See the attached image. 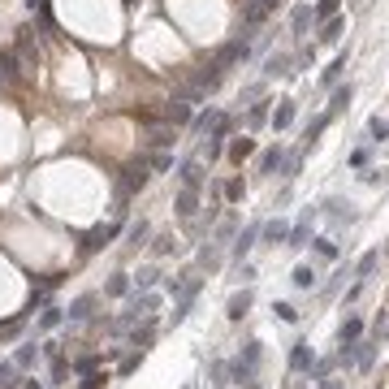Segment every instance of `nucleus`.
<instances>
[{"mask_svg":"<svg viewBox=\"0 0 389 389\" xmlns=\"http://www.w3.org/2000/svg\"><path fill=\"white\" fill-rule=\"evenodd\" d=\"M259 359H264V346H259L255 337H251V342L238 350V359L230 363V381H234V385H247V381H255V368H259Z\"/></svg>","mask_w":389,"mask_h":389,"instance_id":"f257e3e1","label":"nucleus"},{"mask_svg":"<svg viewBox=\"0 0 389 389\" xmlns=\"http://www.w3.org/2000/svg\"><path fill=\"white\" fill-rule=\"evenodd\" d=\"M117 234H121V221H112V225H95V230L83 234V242H78V255H95V251H104Z\"/></svg>","mask_w":389,"mask_h":389,"instance_id":"f03ea898","label":"nucleus"},{"mask_svg":"<svg viewBox=\"0 0 389 389\" xmlns=\"http://www.w3.org/2000/svg\"><path fill=\"white\" fill-rule=\"evenodd\" d=\"M316 217H320V208L303 212L299 225H290V238H286V247H290V251H303V247H307V238H312V221H316Z\"/></svg>","mask_w":389,"mask_h":389,"instance_id":"7ed1b4c3","label":"nucleus"},{"mask_svg":"<svg viewBox=\"0 0 389 389\" xmlns=\"http://www.w3.org/2000/svg\"><path fill=\"white\" fill-rule=\"evenodd\" d=\"M255 242H259V221H251L247 230H242V234L234 238V247H230V259H234V264H242V259L251 255V247H255Z\"/></svg>","mask_w":389,"mask_h":389,"instance_id":"20e7f679","label":"nucleus"},{"mask_svg":"<svg viewBox=\"0 0 389 389\" xmlns=\"http://www.w3.org/2000/svg\"><path fill=\"white\" fill-rule=\"evenodd\" d=\"M259 238H264L268 247H286V238H290V221H286V217L264 221V225H259Z\"/></svg>","mask_w":389,"mask_h":389,"instance_id":"39448f33","label":"nucleus"},{"mask_svg":"<svg viewBox=\"0 0 389 389\" xmlns=\"http://www.w3.org/2000/svg\"><path fill=\"white\" fill-rule=\"evenodd\" d=\"M312 363H316V346H312V342H303V337H299V342L290 346V372H307Z\"/></svg>","mask_w":389,"mask_h":389,"instance_id":"423d86ee","label":"nucleus"},{"mask_svg":"<svg viewBox=\"0 0 389 389\" xmlns=\"http://www.w3.org/2000/svg\"><path fill=\"white\" fill-rule=\"evenodd\" d=\"M251 303H255V290L247 286V290H238V295L230 299V307H225V316H230L234 324H238V320H247V312H251Z\"/></svg>","mask_w":389,"mask_h":389,"instance_id":"0eeeda50","label":"nucleus"},{"mask_svg":"<svg viewBox=\"0 0 389 389\" xmlns=\"http://www.w3.org/2000/svg\"><path fill=\"white\" fill-rule=\"evenodd\" d=\"M177 177H182V186H190V190H199L203 186V165L199 160H177Z\"/></svg>","mask_w":389,"mask_h":389,"instance_id":"6e6552de","label":"nucleus"},{"mask_svg":"<svg viewBox=\"0 0 389 389\" xmlns=\"http://www.w3.org/2000/svg\"><path fill=\"white\" fill-rule=\"evenodd\" d=\"M377 268H381V247H372V251H363V255H359V264L350 268V277H355V281H368Z\"/></svg>","mask_w":389,"mask_h":389,"instance_id":"1a4fd4ad","label":"nucleus"},{"mask_svg":"<svg viewBox=\"0 0 389 389\" xmlns=\"http://www.w3.org/2000/svg\"><path fill=\"white\" fill-rule=\"evenodd\" d=\"M268 121H272L277 134H281V130H290V126H295V100H277V108L268 112Z\"/></svg>","mask_w":389,"mask_h":389,"instance_id":"9d476101","label":"nucleus"},{"mask_svg":"<svg viewBox=\"0 0 389 389\" xmlns=\"http://www.w3.org/2000/svg\"><path fill=\"white\" fill-rule=\"evenodd\" d=\"M377 350H381V342H355V368L359 372H372V363H377Z\"/></svg>","mask_w":389,"mask_h":389,"instance_id":"9b49d317","label":"nucleus"},{"mask_svg":"<svg viewBox=\"0 0 389 389\" xmlns=\"http://www.w3.org/2000/svg\"><path fill=\"white\" fill-rule=\"evenodd\" d=\"M130 290H134V277H130V272H112V277L104 281V295L108 299H126Z\"/></svg>","mask_w":389,"mask_h":389,"instance_id":"f8f14e48","label":"nucleus"},{"mask_svg":"<svg viewBox=\"0 0 389 389\" xmlns=\"http://www.w3.org/2000/svg\"><path fill=\"white\" fill-rule=\"evenodd\" d=\"M39 355H43V350H39L35 342H22V346H18V355H13V363H18V372H30V368L39 363Z\"/></svg>","mask_w":389,"mask_h":389,"instance_id":"ddd939ff","label":"nucleus"},{"mask_svg":"<svg viewBox=\"0 0 389 389\" xmlns=\"http://www.w3.org/2000/svg\"><path fill=\"white\" fill-rule=\"evenodd\" d=\"M194 208H199V190L182 186V190H177V217H182V221H190V217H194Z\"/></svg>","mask_w":389,"mask_h":389,"instance_id":"4468645a","label":"nucleus"},{"mask_svg":"<svg viewBox=\"0 0 389 389\" xmlns=\"http://www.w3.org/2000/svg\"><path fill=\"white\" fill-rule=\"evenodd\" d=\"M346 65H350V52H337V57H333V65H329V70L320 74V87H333L337 78L346 74Z\"/></svg>","mask_w":389,"mask_h":389,"instance_id":"2eb2a0df","label":"nucleus"},{"mask_svg":"<svg viewBox=\"0 0 389 389\" xmlns=\"http://www.w3.org/2000/svg\"><path fill=\"white\" fill-rule=\"evenodd\" d=\"M337 337H342V346H346V342H359V337H363V316L350 312V316L342 320V329H337Z\"/></svg>","mask_w":389,"mask_h":389,"instance_id":"dca6fc26","label":"nucleus"},{"mask_svg":"<svg viewBox=\"0 0 389 389\" xmlns=\"http://www.w3.org/2000/svg\"><path fill=\"white\" fill-rule=\"evenodd\" d=\"M333 372H337V355H324V359L316 355V363L307 368V377H312V381H324V377H333Z\"/></svg>","mask_w":389,"mask_h":389,"instance_id":"f3484780","label":"nucleus"},{"mask_svg":"<svg viewBox=\"0 0 389 389\" xmlns=\"http://www.w3.org/2000/svg\"><path fill=\"white\" fill-rule=\"evenodd\" d=\"M281 165H286V148H281V143H277V148H268L264 156H259V173H272V169L281 173Z\"/></svg>","mask_w":389,"mask_h":389,"instance_id":"a211bd4d","label":"nucleus"},{"mask_svg":"<svg viewBox=\"0 0 389 389\" xmlns=\"http://www.w3.org/2000/svg\"><path fill=\"white\" fill-rule=\"evenodd\" d=\"M160 307V295H134L130 299V316H152Z\"/></svg>","mask_w":389,"mask_h":389,"instance_id":"6ab92c4d","label":"nucleus"},{"mask_svg":"<svg viewBox=\"0 0 389 389\" xmlns=\"http://www.w3.org/2000/svg\"><path fill=\"white\" fill-rule=\"evenodd\" d=\"M312 251H316V259H329V264H337V255H342V247L333 238H312Z\"/></svg>","mask_w":389,"mask_h":389,"instance_id":"aec40b11","label":"nucleus"},{"mask_svg":"<svg viewBox=\"0 0 389 389\" xmlns=\"http://www.w3.org/2000/svg\"><path fill=\"white\" fill-rule=\"evenodd\" d=\"M350 100H355V87H350V83H346V87H337V91H333V100H329V117L346 112V108H350Z\"/></svg>","mask_w":389,"mask_h":389,"instance_id":"412c9836","label":"nucleus"},{"mask_svg":"<svg viewBox=\"0 0 389 389\" xmlns=\"http://www.w3.org/2000/svg\"><path fill=\"white\" fill-rule=\"evenodd\" d=\"M342 30H346V18L337 13V18H329V22L320 26V43H337V39H342Z\"/></svg>","mask_w":389,"mask_h":389,"instance_id":"4be33fe9","label":"nucleus"},{"mask_svg":"<svg viewBox=\"0 0 389 389\" xmlns=\"http://www.w3.org/2000/svg\"><path fill=\"white\" fill-rule=\"evenodd\" d=\"M199 264H203L208 272H217V268L225 264V255H221V242H208V247L199 251Z\"/></svg>","mask_w":389,"mask_h":389,"instance_id":"5701e85b","label":"nucleus"},{"mask_svg":"<svg viewBox=\"0 0 389 389\" xmlns=\"http://www.w3.org/2000/svg\"><path fill=\"white\" fill-rule=\"evenodd\" d=\"M91 307H95V295L74 299V303H70V312H65V320H87V316H91Z\"/></svg>","mask_w":389,"mask_h":389,"instance_id":"b1692460","label":"nucleus"},{"mask_svg":"<svg viewBox=\"0 0 389 389\" xmlns=\"http://www.w3.org/2000/svg\"><path fill=\"white\" fill-rule=\"evenodd\" d=\"M307 26H312V9H307V5H295V9H290V30H295V35H303Z\"/></svg>","mask_w":389,"mask_h":389,"instance_id":"393cba45","label":"nucleus"},{"mask_svg":"<svg viewBox=\"0 0 389 389\" xmlns=\"http://www.w3.org/2000/svg\"><path fill=\"white\" fill-rule=\"evenodd\" d=\"M290 281H295V290H312L316 286V268L312 264H299L295 272H290Z\"/></svg>","mask_w":389,"mask_h":389,"instance_id":"a878e982","label":"nucleus"},{"mask_svg":"<svg viewBox=\"0 0 389 389\" xmlns=\"http://www.w3.org/2000/svg\"><path fill=\"white\" fill-rule=\"evenodd\" d=\"M281 74H290V57L286 52H277V57L264 61V78H281Z\"/></svg>","mask_w":389,"mask_h":389,"instance_id":"bb28decb","label":"nucleus"},{"mask_svg":"<svg viewBox=\"0 0 389 389\" xmlns=\"http://www.w3.org/2000/svg\"><path fill=\"white\" fill-rule=\"evenodd\" d=\"M148 234H152V225H148V221H139V225H130V234H126V238H130V247L139 251V247H148Z\"/></svg>","mask_w":389,"mask_h":389,"instance_id":"cd10ccee","label":"nucleus"},{"mask_svg":"<svg viewBox=\"0 0 389 389\" xmlns=\"http://www.w3.org/2000/svg\"><path fill=\"white\" fill-rule=\"evenodd\" d=\"M337 9H342V0H320V5L312 9V18L316 22H329V18H337Z\"/></svg>","mask_w":389,"mask_h":389,"instance_id":"c85d7f7f","label":"nucleus"},{"mask_svg":"<svg viewBox=\"0 0 389 389\" xmlns=\"http://www.w3.org/2000/svg\"><path fill=\"white\" fill-rule=\"evenodd\" d=\"M247 156H255V143H251V139H234V143H230V160H238V165H242Z\"/></svg>","mask_w":389,"mask_h":389,"instance_id":"c756f323","label":"nucleus"},{"mask_svg":"<svg viewBox=\"0 0 389 389\" xmlns=\"http://www.w3.org/2000/svg\"><path fill=\"white\" fill-rule=\"evenodd\" d=\"M389 139V121L385 117H372L368 121V143H385Z\"/></svg>","mask_w":389,"mask_h":389,"instance_id":"7c9ffc66","label":"nucleus"},{"mask_svg":"<svg viewBox=\"0 0 389 389\" xmlns=\"http://www.w3.org/2000/svg\"><path fill=\"white\" fill-rule=\"evenodd\" d=\"M100 368V355H78V359L70 363V372H78V377H87V372Z\"/></svg>","mask_w":389,"mask_h":389,"instance_id":"2f4dec72","label":"nucleus"},{"mask_svg":"<svg viewBox=\"0 0 389 389\" xmlns=\"http://www.w3.org/2000/svg\"><path fill=\"white\" fill-rule=\"evenodd\" d=\"M272 316H277L281 324H299V307L295 303H272Z\"/></svg>","mask_w":389,"mask_h":389,"instance_id":"473e14b6","label":"nucleus"},{"mask_svg":"<svg viewBox=\"0 0 389 389\" xmlns=\"http://www.w3.org/2000/svg\"><path fill=\"white\" fill-rule=\"evenodd\" d=\"M13 385H18V363L5 359L0 363V389H13Z\"/></svg>","mask_w":389,"mask_h":389,"instance_id":"72a5a7b5","label":"nucleus"},{"mask_svg":"<svg viewBox=\"0 0 389 389\" xmlns=\"http://www.w3.org/2000/svg\"><path fill=\"white\" fill-rule=\"evenodd\" d=\"M61 320H65V312H61V307H43V316H39V329L48 333V329H57Z\"/></svg>","mask_w":389,"mask_h":389,"instance_id":"f704fd0d","label":"nucleus"},{"mask_svg":"<svg viewBox=\"0 0 389 389\" xmlns=\"http://www.w3.org/2000/svg\"><path fill=\"white\" fill-rule=\"evenodd\" d=\"M346 277H350V268H337L333 277L324 281V290H320V295H324V299H329V295H337V290H342V281H346Z\"/></svg>","mask_w":389,"mask_h":389,"instance_id":"c9c22d12","label":"nucleus"},{"mask_svg":"<svg viewBox=\"0 0 389 389\" xmlns=\"http://www.w3.org/2000/svg\"><path fill=\"white\" fill-rule=\"evenodd\" d=\"M165 121L186 126V121H190V108H186V104H169V108H165Z\"/></svg>","mask_w":389,"mask_h":389,"instance_id":"e433bc0d","label":"nucleus"},{"mask_svg":"<svg viewBox=\"0 0 389 389\" xmlns=\"http://www.w3.org/2000/svg\"><path fill=\"white\" fill-rule=\"evenodd\" d=\"M372 342H389V312H381L372 324Z\"/></svg>","mask_w":389,"mask_h":389,"instance_id":"4c0bfd02","label":"nucleus"},{"mask_svg":"<svg viewBox=\"0 0 389 389\" xmlns=\"http://www.w3.org/2000/svg\"><path fill=\"white\" fill-rule=\"evenodd\" d=\"M268 112H272V108H268V100H259V104L247 112V126H264V121H268Z\"/></svg>","mask_w":389,"mask_h":389,"instance_id":"58836bf2","label":"nucleus"},{"mask_svg":"<svg viewBox=\"0 0 389 389\" xmlns=\"http://www.w3.org/2000/svg\"><path fill=\"white\" fill-rule=\"evenodd\" d=\"M156 281H160V272H156V268H143L139 277H134V290H152Z\"/></svg>","mask_w":389,"mask_h":389,"instance_id":"ea45409f","label":"nucleus"},{"mask_svg":"<svg viewBox=\"0 0 389 389\" xmlns=\"http://www.w3.org/2000/svg\"><path fill=\"white\" fill-rule=\"evenodd\" d=\"M242 194H247V182H242V177H234V182L225 186V199H230V203H238Z\"/></svg>","mask_w":389,"mask_h":389,"instance_id":"a19ab883","label":"nucleus"},{"mask_svg":"<svg viewBox=\"0 0 389 389\" xmlns=\"http://www.w3.org/2000/svg\"><path fill=\"white\" fill-rule=\"evenodd\" d=\"M152 251H156V255H169V251H177V238H173V234H160Z\"/></svg>","mask_w":389,"mask_h":389,"instance_id":"79ce46f5","label":"nucleus"},{"mask_svg":"<svg viewBox=\"0 0 389 389\" xmlns=\"http://www.w3.org/2000/svg\"><path fill=\"white\" fill-rule=\"evenodd\" d=\"M65 372H70L65 355H52V381H57V385H65Z\"/></svg>","mask_w":389,"mask_h":389,"instance_id":"37998d69","label":"nucleus"},{"mask_svg":"<svg viewBox=\"0 0 389 389\" xmlns=\"http://www.w3.org/2000/svg\"><path fill=\"white\" fill-rule=\"evenodd\" d=\"M152 169H156V173H165V169H173V156H169V152H160V156H152Z\"/></svg>","mask_w":389,"mask_h":389,"instance_id":"c03bdc74","label":"nucleus"},{"mask_svg":"<svg viewBox=\"0 0 389 389\" xmlns=\"http://www.w3.org/2000/svg\"><path fill=\"white\" fill-rule=\"evenodd\" d=\"M368 156H372V152H368V148H359V152H350L346 165H350V169H363V165H368Z\"/></svg>","mask_w":389,"mask_h":389,"instance_id":"a18cd8bd","label":"nucleus"},{"mask_svg":"<svg viewBox=\"0 0 389 389\" xmlns=\"http://www.w3.org/2000/svg\"><path fill=\"white\" fill-rule=\"evenodd\" d=\"M83 389H104V372H87V377H83Z\"/></svg>","mask_w":389,"mask_h":389,"instance_id":"49530a36","label":"nucleus"},{"mask_svg":"<svg viewBox=\"0 0 389 389\" xmlns=\"http://www.w3.org/2000/svg\"><path fill=\"white\" fill-rule=\"evenodd\" d=\"M230 238H234V221H225V225H221V230H217V242H221V247H225V242H230Z\"/></svg>","mask_w":389,"mask_h":389,"instance_id":"de8ad7c7","label":"nucleus"},{"mask_svg":"<svg viewBox=\"0 0 389 389\" xmlns=\"http://www.w3.org/2000/svg\"><path fill=\"white\" fill-rule=\"evenodd\" d=\"M363 286H368V281H355V286L346 290V295H342V303H355V299H359V295H363Z\"/></svg>","mask_w":389,"mask_h":389,"instance_id":"09e8293b","label":"nucleus"},{"mask_svg":"<svg viewBox=\"0 0 389 389\" xmlns=\"http://www.w3.org/2000/svg\"><path fill=\"white\" fill-rule=\"evenodd\" d=\"M320 389H346V381L342 377H324V381H316Z\"/></svg>","mask_w":389,"mask_h":389,"instance_id":"8fccbe9b","label":"nucleus"},{"mask_svg":"<svg viewBox=\"0 0 389 389\" xmlns=\"http://www.w3.org/2000/svg\"><path fill=\"white\" fill-rule=\"evenodd\" d=\"M26 389H43V385H39V381H26Z\"/></svg>","mask_w":389,"mask_h":389,"instance_id":"3c124183","label":"nucleus"},{"mask_svg":"<svg viewBox=\"0 0 389 389\" xmlns=\"http://www.w3.org/2000/svg\"><path fill=\"white\" fill-rule=\"evenodd\" d=\"M385 251H389V247H385Z\"/></svg>","mask_w":389,"mask_h":389,"instance_id":"603ef678","label":"nucleus"}]
</instances>
